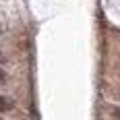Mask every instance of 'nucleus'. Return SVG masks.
Wrapping results in <instances>:
<instances>
[{
	"label": "nucleus",
	"mask_w": 120,
	"mask_h": 120,
	"mask_svg": "<svg viewBox=\"0 0 120 120\" xmlns=\"http://www.w3.org/2000/svg\"><path fill=\"white\" fill-rule=\"evenodd\" d=\"M4 81H6V72L0 68V83H4Z\"/></svg>",
	"instance_id": "obj_2"
},
{
	"label": "nucleus",
	"mask_w": 120,
	"mask_h": 120,
	"mask_svg": "<svg viewBox=\"0 0 120 120\" xmlns=\"http://www.w3.org/2000/svg\"><path fill=\"white\" fill-rule=\"evenodd\" d=\"M0 120H2V118H0Z\"/></svg>",
	"instance_id": "obj_4"
},
{
	"label": "nucleus",
	"mask_w": 120,
	"mask_h": 120,
	"mask_svg": "<svg viewBox=\"0 0 120 120\" xmlns=\"http://www.w3.org/2000/svg\"><path fill=\"white\" fill-rule=\"evenodd\" d=\"M114 118L120 120V108H114Z\"/></svg>",
	"instance_id": "obj_3"
},
{
	"label": "nucleus",
	"mask_w": 120,
	"mask_h": 120,
	"mask_svg": "<svg viewBox=\"0 0 120 120\" xmlns=\"http://www.w3.org/2000/svg\"><path fill=\"white\" fill-rule=\"evenodd\" d=\"M15 101H12L8 95H0V112H11Z\"/></svg>",
	"instance_id": "obj_1"
}]
</instances>
